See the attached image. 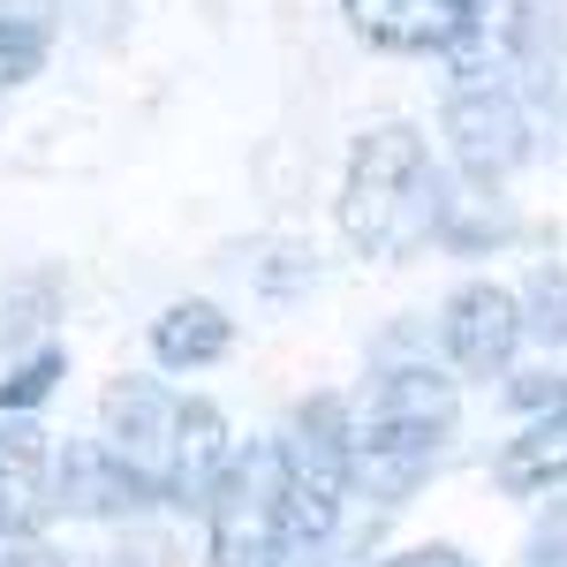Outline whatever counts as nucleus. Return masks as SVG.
I'll list each match as a JSON object with an SVG mask.
<instances>
[{
    "label": "nucleus",
    "mask_w": 567,
    "mask_h": 567,
    "mask_svg": "<svg viewBox=\"0 0 567 567\" xmlns=\"http://www.w3.org/2000/svg\"><path fill=\"white\" fill-rule=\"evenodd\" d=\"M99 446L144 484V499H213L227 477V424L213 401L159 386V379H114L99 401Z\"/></svg>",
    "instance_id": "nucleus-1"
},
{
    "label": "nucleus",
    "mask_w": 567,
    "mask_h": 567,
    "mask_svg": "<svg viewBox=\"0 0 567 567\" xmlns=\"http://www.w3.org/2000/svg\"><path fill=\"white\" fill-rule=\"evenodd\" d=\"M227 341H235V326H227L213 303H175V310H159V326H152V355L175 363V371H189V363H219Z\"/></svg>",
    "instance_id": "nucleus-11"
},
{
    "label": "nucleus",
    "mask_w": 567,
    "mask_h": 567,
    "mask_svg": "<svg viewBox=\"0 0 567 567\" xmlns=\"http://www.w3.org/2000/svg\"><path fill=\"white\" fill-rule=\"evenodd\" d=\"M341 235L363 258H416L432 235H446V189H439L432 152L409 122H379L371 136H355Z\"/></svg>",
    "instance_id": "nucleus-3"
},
{
    "label": "nucleus",
    "mask_w": 567,
    "mask_h": 567,
    "mask_svg": "<svg viewBox=\"0 0 567 567\" xmlns=\"http://www.w3.org/2000/svg\"><path fill=\"white\" fill-rule=\"evenodd\" d=\"M341 424H349V477L371 499H409L416 484L432 477L439 446L454 439V379L439 371H379L371 386L341 401Z\"/></svg>",
    "instance_id": "nucleus-2"
},
{
    "label": "nucleus",
    "mask_w": 567,
    "mask_h": 567,
    "mask_svg": "<svg viewBox=\"0 0 567 567\" xmlns=\"http://www.w3.org/2000/svg\"><path fill=\"white\" fill-rule=\"evenodd\" d=\"M205 515H213V567H296L318 545L280 439L250 446L243 462H227V477L213 484Z\"/></svg>",
    "instance_id": "nucleus-4"
},
{
    "label": "nucleus",
    "mask_w": 567,
    "mask_h": 567,
    "mask_svg": "<svg viewBox=\"0 0 567 567\" xmlns=\"http://www.w3.org/2000/svg\"><path fill=\"white\" fill-rule=\"evenodd\" d=\"M355 39L386 53H454L477 39V0H341Z\"/></svg>",
    "instance_id": "nucleus-6"
},
{
    "label": "nucleus",
    "mask_w": 567,
    "mask_h": 567,
    "mask_svg": "<svg viewBox=\"0 0 567 567\" xmlns=\"http://www.w3.org/2000/svg\"><path fill=\"white\" fill-rule=\"evenodd\" d=\"M492 69H545L560 53V0H492Z\"/></svg>",
    "instance_id": "nucleus-9"
},
{
    "label": "nucleus",
    "mask_w": 567,
    "mask_h": 567,
    "mask_svg": "<svg viewBox=\"0 0 567 567\" xmlns=\"http://www.w3.org/2000/svg\"><path fill=\"white\" fill-rule=\"evenodd\" d=\"M529 567H567V499L545 515V529L529 537Z\"/></svg>",
    "instance_id": "nucleus-15"
},
{
    "label": "nucleus",
    "mask_w": 567,
    "mask_h": 567,
    "mask_svg": "<svg viewBox=\"0 0 567 567\" xmlns=\"http://www.w3.org/2000/svg\"><path fill=\"white\" fill-rule=\"evenodd\" d=\"M446 136H454V159H462V175L470 182H507L515 167H523L529 152V122L523 106L507 99V91H462L454 106H446Z\"/></svg>",
    "instance_id": "nucleus-5"
},
{
    "label": "nucleus",
    "mask_w": 567,
    "mask_h": 567,
    "mask_svg": "<svg viewBox=\"0 0 567 567\" xmlns=\"http://www.w3.org/2000/svg\"><path fill=\"white\" fill-rule=\"evenodd\" d=\"M379 567H470V560L446 553V545H424V553H401V560H379Z\"/></svg>",
    "instance_id": "nucleus-16"
},
{
    "label": "nucleus",
    "mask_w": 567,
    "mask_h": 567,
    "mask_svg": "<svg viewBox=\"0 0 567 567\" xmlns=\"http://www.w3.org/2000/svg\"><path fill=\"white\" fill-rule=\"evenodd\" d=\"M439 333H446V355H454L462 371L492 379V371H507V355H515V341L529 333V318L507 288L477 280V288H462V296L446 303V326H439Z\"/></svg>",
    "instance_id": "nucleus-7"
},
{
    "label": "nucleus",
    "mask_w": 567,
    "mask_h": 567,
    "mask_svg": "<svg viewBox=\"0 0 567 567\" xmlns=\"http://www.w3.org/2000/svg\"><path fill=\"white\" fill-rule=\"evenodd\" d=\"M53 379H61V349L31 355L23 371H8V379H0V409H31V401H45V393H53Z\"/></svg>",
    "instance_id": "nucleus-14"
},
{
    "label": "nucleus",
    "mask_w": 567,
    "mask_h": 567,
    "mask_svg": "<svg viewBox=\"0 0 567 567\" xmlns=\"http://www.w3.org/2000/svg\"><path fill=\"white\" fill-rule=\"evenodd\" d=\"M529 326L545 333V341H567V272H529Z\"/></svg>",
    "instance_id": "nucleus-13"
},
{
    "label": "nucleus",
    "mask_w": 567,
    "mask_h": 567,
    "mask_svg": "<svg viewBox=\"0 0 567 567\" xmlns=\"http://www.w3.org/2000/svg\"><path fill=\"white\" fill-rule=\"evenodd\" d=\"M560 477H567V386H553V409L523 439H507L499 492H545V484H560Z\"/></svg>",
    "instance_id": "nucleus-10"
},
{
    "label": "nucleus",
    "mask_w": 567,
    "mask_h": 567,
    "mask_svg": "<svg viewBox=\"0 0 567 567\" xmlns=\"http://www.w3.org/2000/svg\"><path fill=\"white\" fill-rule=\"evenodd\" d=\"M53 446L39 424H0V537H31L53 523L61 484H53Z\"/></svg>",
    "instance_id": "nucleus-8"
},
{
    "label": "nucleus",
    "mask_w": 567,
    "mask_h": 567,
    "mask_svg": "<svg viewBox=\"0 0 567 567\" xmlns=\"http://www.w3.org/2000/svg\"><path fill=\"white\" fill-rule=\"evenodd\" d=\"M45 61V31L39 23H0V91L23 84V76H39Z\"/></svg>",
    "instance_id": "nucleus-12"
}]
</instances>
